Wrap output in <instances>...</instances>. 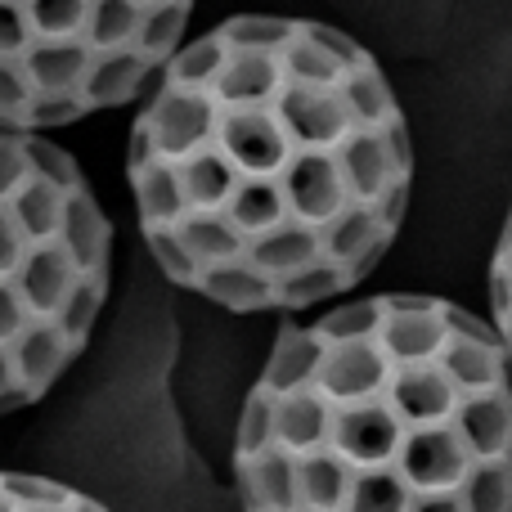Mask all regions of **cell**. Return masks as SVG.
Instances as JSON below:
<instances>
[{
    "instance_id": "cell-1",
    "label": "cell",
    "mask_w": 512,
    "mask_h": 512,
    "mask_svg": "<svg viewBox=\"0 0 512 512\" xmlns=\"http://www.w3.org/2000/svg\"><path fill=\"white\" fill-rule=\"evenodd\" d=\"M126 185L171 288L230 315H310L355 297L391 252L414 140L351 32L234 14L140 99Z\"/></svg>"
},
{
    "instance_id": "cell-2",
    "label": "cell",
    "mask_w": 512,
    "mask_h": 512,
    "mask_svg": "<svg viewBox=\"0 0 512 512\" xmlns=\"http://www.w3.org/2000/svg\"><path fill=\"white\" fill-rule=\"evenodd\" d=\"M243 512H512V351L427 292L288 319L234 414Z\"/></svg>"
},
{
    "instance_id": "cell-3",
    "label": "cell",
    "mask_w": 512,
    "mask_h": 512,
    "mask_svg": "<svg viewBox=\"0 0 512 512\" xmlns=\"http://www.w3.org/2000/svg\"><path fill=\"white\" fill-rule=\"evenodd\" d=\"M113 288V221L41 131L0 126V418L41 405L90 351Z\"/></svg>"
},
{
    "instance_id": "cell-4",
    "label": "cell",
    "mask_w": 512,
    "mask_h": 512,
    "mask_svg": "<svg viewBox=\"0 0 512 512\" xmlns=\"http://www.w3.org/2000/svg\"><path fill=\"white\" fill-rule=\"evenodd\" d=\"M194 0H0V126L54 131L95 113V77L149 50V27Z\"/></svg>"
},
{
    "instance_id": "cell-5",
    "label": "cell",
    "mask_w": 512,
    "mask_h": 512,
    "mask_svg": "<svg viewBox=\"0 0 512 512\" xmlns=\"http://www.w3.org/2000/svg\"><path fill=\"white\" fill-rule=\"evenodd\" d=\"M490 324L499 328L504 346L512 351V207L495 239V256H490Z\"/></svg>"
}]
</instances>
